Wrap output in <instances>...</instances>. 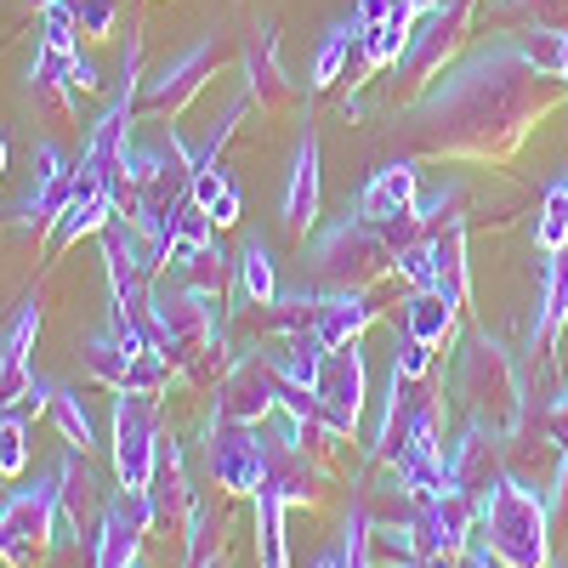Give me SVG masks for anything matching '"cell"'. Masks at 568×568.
Instances as JSON below:
<instances>
[{
    "label": "cell",
    "mask_w": 568,
    "mask_h": 568,
    "mask_svg": "<svg viewBox=\"0 0 568 568\" xmlns=\"http://www.w3.org/2000/svg\"><path fill=\"white\" fill-rule=\"evenodd\" d=\"M557 74H540L517 58V45H489L471 58L444 91L420 103V149L426 154H489L500 160L535 114L557 103Z\"/></svg>",
    "instance_id": "6da1fadb"
},
{
    "label": "cell",
    "mask_w": 568,
    "mask_h": 568,
    "mask_svg": "<svg viewBox=\"0 0 568 568\" xmlns=\"http://www.w3.org/2000/svg\"><path fill=\"white\" fill-rule=\"evenodd\" d=\"M478 546L500 568H546L551 562V500L511 471L478 500Z\"/></svg>",
    "instance_id": "7a4b0ae2"
},
{
    "label": "cell",
    "mask_w": 568,
    "mask_h": 568,
    "mask_svg": "<svg viewBox=\"0 0 568 568\" xmlns=\"http://www.w3.org/2000/svg\"><path fill=\"white\" fill-rule=\"evenodd\" d=\"M455 387H460L471 420L495 426L500 438H517V433H524V420H529V393H524V382H517V364H511V353H506L500 342L471 336L466 353H460Z\"/></svg>",
    "instance_id": "3957f363"
},
{
    "label": "cell",
    "mask_w": 568,
    "mask_h": 568,
    "mask_svg": "<svg viewBox=\"0 0 568 568\" xmlns=\"http://www.w3.org/2000/svg\"><path fill=\"white\" fill-rule=\"evenodd\" d=\"M131 187H136V227L165 251L171 216L194 200V154L176 136H160L154 149H131Z\"/></svg>",
    "instance_id": "277c9868"
},
{
    "label": "cell",
    "mask_w": 568,
    "mask_h": 568,
    "mask_svg": "<svg viewBox=\"0 0 568 568\" xmlns=\"http://www.w3.org/2000/svg\"><path fill=\"white\" fill-rule=\"evenodd\" d=\"M313 273H318L324 291H369L375 278L393 273V245L382 240V227H375V222H364L358 211H347L336 227L318 233Z\"/></svg>",
    "instance_id": "5b68a950"
},
{
    "label": "cell",
    "mask_w": 568,
    "mask_h": 568,
    "mask_svg": "<svg viewBox=\"0 0 568 568\" xmlns=\"http://www.w3.org/2000/svg\"><path fill=\"white\" fill-rule=\"evenodd\" d=\"M58 478H40L34 489H18L0 500V562L7 568H40L58 540Z\"/></svg>",
    "instance_id": "8992f818"
},
{
    "label": "cell",
    "mask_w": 568,
    "mask_h": 568,
    "mask_svg": "<svg viewBox=\"0 0 568 568\" xmlns=\"http://www.w3.org/2000/svg\"><path fill=\"white\" fill-rule=\"evenodd\" d=\"M160 393H114V478L120 489H149L160 455Z\"/></svg>",
    "instance_id": "52a82bcc"
},
{
    "label": "cell",
    "mask_w": 568,
    "mask_h": 568,
    "mask_svg": "<svg viewBox=\"0 0 568 568\" xmlns=\"http://www.w3.org/2000/svg\"><path fill=\"white\" fill-rule=\"evenodd\" d=\"M205 466L222 495H256L267 466V433L251 420H211L205 426Z\"/></svg>",
    "instance_id": "ba28073f"
},
{
    "label": "cell",
    "mask_w": 568,
    "mask_h": 568,
    "mask_svg": "<svg viewBox=\"0 0 568 568\" xmlns=\"http://www.w3.org/2000/svg\"><path fill=\"white\" fill-rule=\"evenodd\" d=\"M426 426H444V398L433 387V375H398L393 369V387H387V415H382V433H375V460H398V449L426 433Z\"/></svg>",
    "instance_id": "9c48e42d"
},
{
    "label": "cell",
    "mask_w": 568,
    "mask_h": 568,
    "mask_svg": "<svg viewBox=\"0 0 568 568\" xmlns=\"http://www.w3.org/2000/svg\"><path fill=\"white\" fill-rule=\"evenodd\" d=\"M471 540H478V500L460 495V489H444L438 500H420L415 517H409L415 562L420 557H460Z\"/></svg>",
    "instance_id": "30bf717a"
},
{
    "label": "cell",
    "mask_w": 568,
    "mask_h": 568,
    "mask_svg": "<svg viewBox=\"0 0 568 568\" xmlns=\"http://www.w3.org/2000/svg\"><path fill=\"white\" fill-rule=\"evenodd\" d=\"M471 29V0H433L420 18H415V34L404 45V74L409 80H433Z\"/></svg>",
    "instance_id": "8fae6325"
},
{
    "label": "cell",
    "mask_w": 568,
    "mask_h": 568,
    "mask_svg": "<svg viewBox=\"0 0 568 568\" xmlns=\"http://www.w3.org/2000/svg\"><path fill=\"white\" fill-rule=\"evenodd\" d=\"M216 63H222V52H216V40H200V45H187V52L176 58V63H165V74L160 80H149L142 85V98H136V114L142 120H176L187 103L205 91V80L216 74Z\"/></svg>",
    "instance_id": "7c38bea8"
},
{
    "label": "cell",
    "mask_w": 568,
    "mask_h": 568,
    "mask_svg": "<svg viewBox=\"0 0 568 568\" xmlns=\"http://www.w3.org/2000/svg\"><path fill=\"white\" fill-rule=\"evenodd\" d=\"M313 398H318L324 420L336 426L342 438H353V426H358V415H364V398H369V375H364L358 342L324 353V369H318V382H313Z\"/></svg>",
    "instance_id": "4fadbf2b"
},
{
    "label": "cell",
    "mask_w": 568,
    "mask_h": 568,
    "mask_svg": "<svg viewBox=\"0 0 568 568\" xmlns=\"http://www.w3.org/2000/svg\"><path fill=\"white\" fill-rule=\"evenodd\" d=\"M444 466H449V489H460V495H471V500H484V495L506 478V438L495 433V426L471 420L466 433L444 449Z\"/></svg>",
    "instance_id": "5bb4252c"
},
{
    "label": "cell",
    "mask_w": 568,
    "mask_h": 568,
    "mask_svg": "<svg viewBox=\"0 0 568 568\" xmlns=\"http://www.w3.org/2000/svg\"><path fill=\"white\" fill-rule=\"evenodd\" d=\"M154 524L160 517H154L149 489H114L103 535H98V546H91V568H131L136 551H142V535H149Z\"/></svg>",
    "instance_id": "9a60e30c"
},
{
    "label": "cell",
    "mask_w": 568,
    "mask_h": 568,
    "mask_svg": "<svg viewBox=\"0 0 568 568\" xmlns=\"http://www.w3.org/2000/svg\"><path fill=\"white\" fill-rule=\"evenodd\" d=\"M58 500H63V517H69V529L85 540V546H98L103 535V517H109V489L98 478V466H91L85 449H69L58 460Z\"/></svg>",
    "instance_id": "2e32d148"
},
{
    "label": "cell",
    "mask_w": 568,
    "mask_h": 568,
    "mask_svg": "<svg viewBox=\"0 0 568 568\" xmlns=\"http://www.w3.org/2000/svg\"><path fill=\"white\" fill-rule=\"evenodd\" d=\"M273 409H278V364L273 358H240L222 375V387H216V415L222 420L262 426Z\"/></svg>",
    "instance_id": "e0dca14e"
},
{
    "label": "cell",
    "mask_w": 568,
    "mask_h": 568,
    "mask_svg": "<svg viewBox=\"0 0 568 568\" xmlns=\"http://www.w3.org/2000/svg\"><path fill=\"white\" fill-rule=\"evenodd\" d=\"M284 506H313L324 495V460L307 455L296 438H267V466H262V489Z\"/></svg>",
    "instance_id": "ac0fdd59"
},
{
    "label": "cell",
    "mask_w": 568,
    "mask_h": 568,
    "mask_svg": "<svg viewBox=\"0 0 568 568\" xmlns=\"http://www.w3.org/2000/svg\"><path fill=\"white\" fill-rule=\"evenodd\" d=\"M149 500H154V517L165 529H187V517L200 511V489L187 478V460H182V444L176 438H160V455H154V478H149Z\"/></svg>",
    "instance_id": "d6986e66"
},
{
    "label": "cell",
    "mask_w": 568,
    "mask_h": 568,
    "mask_svg": "<svg viewBox=\"0 0 568 568\" xmlns=\"http://www.w3.org/2000/svg\"><path fill=\"white\" fill-rule=\"evenodd\" d=\"M74 187H80V165L69 171L52 142H34V187H29V205H23V227L52 233V222L74 200Z\"/></svg>",
    "instance_id": "ffe728a7"
},
{
    "label": "cell",
    "mask_w": 568,
    "mask_h": 568,
    "mask_svg": "<svg viewBox=\"0 0 568 568\" xmlns=\"http://www.w3.org/2000/svg\"><path fill=\"white\" fill-rule=\"evenodd\" d=\"M109 222H114V194H109V187L80 165V187H74V200L63 205V216L52 222V233H45V251L58 256V251L80 245L85 233H103Z\"/></svg>",
    "instance_id": "44dd1931"
},
{
    "label": "cell",
    "mask_w": 568,
    "mask_h": 568,
    "mask_svg": "<svg viewBox=\"0 0 568 568\" xmlns=\"http://www.w3.org/2000/svg\"><path fill=\"white\" fill-rule=\"evenodd\" d=\"M318 227V131L307 125L296 142V165H291V187H284V233L307 240Z\"/></svg>",
    "instance_id": "7402d4cb"
},
{
    "label": "cell",
    "mask_w": 568,
    "mask_h": 568,
    "mask_svg": "<svg viewBox=\"0 0 568 568\" xmlns=\"http://www.w3.org/2000/svg\"><path fill=\"white\" fill-rule=\"evenodd\" d=\"M375 296L369 291H324L318 296V318H313V336L336 353V347H353L364 329L375 324Z\"/></svg>",
    "instance_id": "603a6c76"
},
{
    "label": "cell",
    "mask_w": 568,
    "mask_h": 568,
    "mask_svg": "<svg viewBox=\"0 0 568 568\" xmlns=\"http://www.w3.org/2000/svg\"><path fill=\"white\" fill-rule=\"evenodd\" d=\"M415 187H420V176H415V160H387L382 171H369V182L358 187V216L364 222H393L398 211H409L415 205Z\"/></svg>",
    "instance_id": "cb8c5ba5"
},
{
    "label": "cell",
    "mask_w": 568,
    "mask_h": 568,
    "mask_svg": "<svg viewBox=\"0 0 568 568\" xmlns=\"http://www.w3.org/2000/svg\"><path fill=\"white\" fill-rule=\"evenodd\" d=\"M245 80H251V103H262L267 114L273 109H291V80H284V69H278V34H273V23H262L256 34H251V45H245Z\"/></svg>",
    "instance_id": "d4e9b609"
},
{
    "label": "cell",
    "mask_w": 568,
    "mask_h": 568,
    "mask_svg": "<svg viewBox=\"0 0 568 568\" xmlns=\"http://www.w3.org/2000/svg\"><path fill=\"white\" fill-rule=\"evenodd\" d=\"M562 324H568V245L546 262V291H540V313H535V329H529V342L546 364H551V347L562 336Z\"/></svg>",
    "instance_id": "484cf974"
},
{
    "label": "cell",
    "mask_w": 568,
    "mask_h": 568,
    "mask_svg": "<svg viewBox=\"0 0 568 568\" xmlns=\"http://www.w3.org/2000/svg\"><path fill=\"white\" fill-rule=\"evenodd\" d=\"M455 318H460V307L444 291H409V302H404V336H415V342H426L438 353V347L455 342Z\"/></svg>",
    "instance_id": "4316f807"
},
{
    "label": "cell",
    "mask_w": 568,
    "mask_h": 568,
    "mask_svg": "<svg viewBox=\"0 0 568 568\" xmlns=\"http://www.w3.org/2000/svg\"><path fill=\"white\" fill-rule=\"evenodd\" d=\"M433 291H444L455 307L471 302V278H466V227L449 222L433 233Z\"/></svg>",
    "instance_id": "83f0119b"
},
{
    "label": "cell",
    "mask_w": 568,
    "mask_h": 568,
    "mask_svg": "<svg viewBox=\"0 0 568 568\" xmlns=\"http://www.w3.org/2000/svg\"><path fill=\"white\" fill-rule=\"evenodd\" d=\"M142 353H149V347H142ZM131 358H136V347H131V342H120L114 329H98V336H91V342L80 347V369H85L98 387H109V393H120V387H125Z\"/></svg>",
    "instance_id": "f1b7e54d"
},
{
    "label": "cell",
    "mask_w": 568,
    "mask_h": 568,
    "mask_svg": "<svg viewBox=\"0 0 568 568\" xmlns=\"http://www.w3.org/2000/svg\"><path fill=\"white\" fill-rule=\"evenodd\" d=\"M313 318H318V296L313 291H278L267 307H256L251 313V324L256 329H267V336H302V329H313Z\"/></svg>",
    "instance_id": "f546056e"
},
{
    "label": "cell",
    "mask_w": 568,
    "mask_h": 568,
    "mask_svg": "<svg viewBox=\"0 0 568 568\" xmlns=\"http://www.w3.org/2000/svg\"><path fill=\"white\" fill-rule=\"evenodd\" d=\"M211 240H216V222H211V211L187 200V205L171 216V227H165V267H182L187 256L205 251Z\"/></svg>",
    "instance_id": "4dcf8cb0"
},
{
    "label": "cell",
    "mask_w": 568,
    "mask_h": 568,
    "mask_svg": "<svg viewBox=\"0 0 568 568\" xmlns=\"http://www.w3.org/2000/svg\"><path fill=\"white\" fill-rule=\"evenodd\" d=\"M176 273H182L187 291H200V296H211V302H222V296H227V284H233V262H227V251H222L216 240H211L205 251H194Z\"/></svg>",
    "instance_id": "1f68e13d"
},
{
    "label": "cell",
    "mask_w": 568,
    "mask_h": 568,
    "mask_svg": "<svg viewBox=\"0 0 568 568\" xmlns=\"http://www.w3.org/2000/svg\"><path fill=\"white\" fill-rule=\"evenodd\" d=\"M45 415H52V426L63 433L69 449H85V455H91L98 433H91V415H85V404H80L69 387H45Z\"/></svg>",
    "instance_id": "d6a6232c"
},
{
    "label": "cell",
    "mask_w": 568,
    "mask_h": 568,
    "mask_svg": "<svg viewBox=\"0 0 568 568\" xmlns=\"http://www.w3.org/2000/svg\"><path fill=\"white\" fill-rule=\"evenodd\" d=\"M284 500L273 495H256V557L262 568H291V551H284Z\"/></svg>",
    "instance_id": "836d02e7"
},
{
    "label": "cell",
    "mask_w": 568,
    "mask_h": 568,
    "mask_svg": "<svg viewBox=\"0 0 568 568\" xmlns=\"http://www.w3.org/2000/svg\"><path fill=\"white\" fill-rule=\"evenodd\" d=\"M353 40H358V18H347V23H336L324 34V45H318V58H313V85H336L342 74H347V58H353Z\"/></svg>",
    "instance_id": "e575fe53"
},
{
    "label": "cell",
    "mask_w": 568,
    "mask_h": 568,
    "mask_svg": "<svg viewBox=\"0 0 568 568\" xmlns=\"http://www.w3.org/2000/svg\"><path fill=\"white\" fill-rule=\"evenodd\" d=\"M517 58L540 74H557L562 69V45H568V29H529V34H511Z\"/></svg>",
    "instance_id": "d590c367"
},
{
    "label": "cell",
    "mask_w": 568,
    "mask_h": 568,
    "mask_svg": "<svg viewBox=\"0 0 568 568\" xmlns=\"http://www.w3.org/2000/svg\"><path fill=\"white\" fill-rule=\"evenodd\" d=\"M240 278H245V296H251L256 307H267V302L278 296V278H273V256H267V245H262V240H251V245L240 251Z\"/></svg>",
    "instance_id": "8d00e7d4"
},
{
    "label": "cell",
    "mask_w": 568,
    "mask_h": 568,
    "mask_svg": "<svg viewBox=\"0 0 568 568\" xmlns=\"http://www.w3.org/2000/svg\"><path fill=\"white\" fill-rule=\"evenodd\" d=\"M535 245H540L546 256H557V251L568 245V182H557L551 194H546L540 222H535Z\"/></svg>",
    "instance_id": "74e56055"
},
{
    "label": "cell",
    "mask_w": 568,
    "mask_h": 568,
    "mask_svg": "<svg viewBox=\"0 0 568 568\" xmlns=\"http://www.w3.org/2000/svg\"><path fill=\"white\" fill-rule=\"evenodd\" d=\"M342 562H347V568H375V517H369V506H353V511H347Z\"/></svg>",
    "instance_id": "f35d334b"
},
{
    "label": "cell",
    "mask_w": 568,
    "mask_h": 568,
    "mask_svg": "<svg viewBox=\"0 0 568 568\" xmlns=\"http://www.w3.org/2000/svg\"><path fill=\"white\" fill-rule=\"evenodd\" d=\"M45 12V34H40V45L45 52H80V23H74V0H52V7H40Z\"/></svg>",
    "instance_id": "ab89813d"
},
{
    "label": "cell",
    "mask_w": 568,
    "mask_h": 568,
    "mask_svg": "<svg viewBox=\"0 0 568 568\" xmlns=\"http://www.w3.org/2000/svg\"><path fill=\"white\" fill-rule=\"evenodd\" d=\"M34 342H40V302H23L18 324L7 329V342H0V358H12V364H34Z\"/></svg>",
    "instance_id": "60d3db41"
},
{
    "label": "cell",
    "mask_w": 568,
    "mask_h": 568,
    "mask_svg": "<svg viewBox=\"0 0 568 568\" xmlns=\"http://www.w3.org/2000/svg\"><path fill=\"white\" fill-rule=\"evenodd\" d=\"M29 466V426L23 415H7L0 420V478H23Z\"/></svg>",
    "instance_id": "b9f144b4"
},
{
    "label": "cell",
    "mask_w": 568,
    "mask_h": 568,
    "mask_svg": "<svg viewBox=\"0 0 568 568\" xmlns=\"http://www.w3.org/2000/svg\"><path fill=\"white\" fill-rule=\"evenodd\" d=\"M114 18H120L114 0H74V23H80L85 40H109L114 34Z\"/></svg>",
    "instance_id": "7bdbcfd3"
},
{
    "label": "cell",
    "mask_w": 568,
    "mask_h": 568,
    "mask_svg": "<svg viewBox=\"0 0 568 568\" xmlns=\"http://www.w3.org/2000/svg\"><path fill=\"white\" fill-rule=\"evenodd\" d=\"M393 273H398L404 284H415V291H433V240H420V245L398 251Z\"/></svg>",
    "instance_id": "ee69618b"
},
{
    "label": "cell",
    "mask_w": 568,
    "mask_h": 568,
    "mask_svg": "<svg viewBox=\"0 0 568 568\" xmlns=\"http://www.w3.org/2000/svg\"><path fill=\"white\" fill-rule=\"evenodd\" d=\"M393 369H398V375H433V347L415 342V336H398V347H393Z\"/></svg>",
    "instance_id": "f6af8a7d"
},
{
    "label": "cell",
    "mask_w": 568,
    "mask_h": 568,
    "mask_svg": "<svg viewBox=\"0 0 568 568\" xmlns=\"http://www.w3.org/2000/svg\"><path fill=\"white\" fill-rule=\"evenodd\" d=\"M240 211H245V200H240V187H227V194L211 205V222L216 227H233V222H240Z\"/></svg>",
    "instance_id": "bcb514c9"
},
{
    "label": "cell",
    "mask_w": 568,
    "mask_h": 568,
    "mask_svg": "<svg viewBox=\"0 0 568 568\" xmlns=\"http://www.w3.org/2000/svg\"><path fill=\"white\" fill-rule=\"evenodd\" d=\"M546 500H551L557 511H568V444H562V460H557V478H551Z\"/></svg>",
    "instance_id": "7dc6e473"
},
{
    "label": "cell",
    "mask_w": 568,
    "mask_h": 568,
    "mask_svg": "<svg viewBox=\"0 0 568 568\" xmlns=\"http://www.w3.org/2000/svg\"><path fill=\"white\" fill-rule=\"evenodd\" d=\"M98 85H103V80H98V69L74 58V91H98Z\"/></svg>",
    "instance_id": "c3c4849f"
},
{
    "label": "cell",
    "mask_w": 568,
    "mask_h": 568,
    "mask_svg": "<svg viewBox=\"0 0 568 568\" xmlns=\"http://www.w3.org/2000/svg\"><path fill=\"white\" fill-rule=\"evenodd\" d=\"M187 568H227V557H222V551H211V557H200V562H187Z\"/></svg>",
    "instance_id": "681fc988"
},
{
    "label": "cell",
    "mask_w": 568,
    "mask_h": 568,
    "mask_svg": "<svg viewBox=\"0 0 568 568\" xmlns=\"http://www.w3.org/2000/svg\"><path fill=\"white\" fill-rule=\"evenodd\" d=\"M313 568H347V562H342V551H329V557H318Z\"/></svg>",
    "instance_id": "f907efd6"
},
{
    "label": "cell",
    "mask_w": 568,
    "mask_h": 568,
    "mask_svg": "<svg viewBox=\"0 0 568 568\" xmlns=\"http://www.w3.org/2000/svg\"><path fill=\"white\" fill-rule=\"evenodd\" d=\"M557 85L568 91V45H562V69H557Z\"/></svg>",
    "instance_id": "816d5d0a"
},
{
    "label": "cell",
    "mask_w": 568,
    "mask_h": 568,
    "mask_svg": "<svg viewBox=\"0 0 568 568\" xmlns=\"http://www.w3.org/2000/svg\"><path fill=\"white\" fill-rule=\"evenodd\" d=\"M0 176H7V136H0Z\"/></svg>",
    "instance_id": "f5cc1de1"
},
{
    "label": "cell",
    "mask_w": 568,
    "mask_h": 568,
    "mask_svg": "<svg viewBox=\"0 0 568 568\" xmlns=\"http://www.w3.org/2000/svg\"><path fill=\"white\" fill-rule=\"evenodd\" d=\"M398 568H420V562H415V557H404V562H398Z\"/></svg>",
    "instance_id": "db71d44e"
},
{
    "label": "cell",
    "mask_w": 568,
    "mask_h": 568,
    "mask_svg": "<svg viewBox=\"0 0 568 568\" xmlns=\"http://www.w3.org/2000/svg\"><path fill=\"white\" fill-rule=\"evenodd\" d=\"M546 568H568V562H546Z\"/></svg>",
    "instance_id": "11a10c76"
},
{
    "label": "cell",
    "mask_w": 568,
    "mask_h": 568,
    "mask_svg": "<svg viewBox=\"0 0 568 568\" xmlns=\"http://www.w3.org/2000/svg\"><path fill=\"white\" fill-rule=\"evenodd\" d=\"M131 568H142V562H131Z\"/></svg>",
    "instance_id": "9f6ffc18"
}]
</instances>
